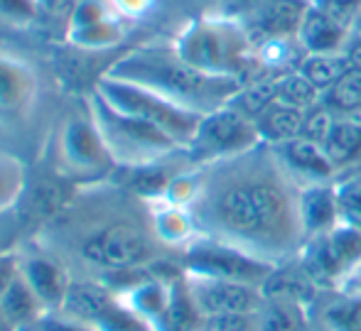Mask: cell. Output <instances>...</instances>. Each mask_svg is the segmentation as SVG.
Segmentation results:
<instances>
[{"instance_id": "6da1fadb", "label": "cell", "mask_w": 361, "mask_h": 331, "mask_svg": "<svg viewBox=\"0 0 361 331\" xmlns=\"http://www.w3.org/2000/svg\"><path fill=\"white\" fill-rule=\"evenodd\" d=\"M202 185L190 206L200 236L231 243L266 263L295 261L307 243L300 189L271 145L200 167Z\"/></svg>"}, {"instance_id": "7a4b0ae2", "label": "cell", "mask_w": 361, "mask_h": 331, "mask_svg": "<svg viewBox=\"0 0 361 331\" xmlns=\"http://www.w3.org/2000/svg\"><path fill=\"white\" fill-rule=\"evenodd\" d=\"M106 76L138 84L200 115L224 108L243 86L241 79L214 76L187 64L172 44L152 42L140 44L118 57L106 69Z\"/></svg>"}, {"instance_id": "3957f363", "label": "cell", "mask_w": 361, "mask_h": 331, "mask_svg": "<svg viewBox=\"0 0 361 331\" xmlns=\"http://www.w3.org/2000/svg\"><path fill=\"white\" fill-rule=\"evenodd\" d=\"M170 44L187 64L200 71L246 81L253 44L238 20L226 15H202L190 20Z\"/></svg>"}, {"instance_id": "277c9868", "label": "cell", "mask_w": 361, "mask_h": 331, "mask_svg": "<svg viewBox=\"0 0 361 331\" xmlns=\"http://www.w3.org/2000/svg\"><path fill=\"white\" fill-rule=\"evenodd\" d=\"M86 113L91 115L94 125L104 137L114 165L128 167V170H143V167L162 165L175 155H182V145L170 137L165 130L121 113L109 106L99 94H91L86 101Z\"/></svg>"}, {"instance_id": "5b68a950", "label": "cell", "mask_w": 361, "mask_h": 331, "mask_svg": "<svg viewBox=\"0 0 361 331\" xmlns=\"http://www.w3.org/2000/svg\"><path fill=\"white\" fill-rule=\"evenodd\" d=\"M94 91L109 106L121 111V113H128L133 118H140L145 123L155 125V128L165 130L167 135L180 142L182 150L190 145L197 128H200V113H192V111L152 94V91L143 89V86L130 84V81H121L104 74L96 81Z\"/></svg>"}, {"instance_id": "8992f818", "label": "cell", "mask_w": 361, "mask_h": 331, "mask_svg": "<svg viewBox=\"0 0 361 331\" xmlns=\"http://www.w3.org/2000/svg\"><path fill=\"white\" fill-rule=\"evenodd\" d=\"M261 132L256 120L248 118L231 104L202 115L192 142L185 147L182 155L190 160L192 167L214 165V162L228 160V157L243 155L261 145Z\"/></svg>"}, {"instance_id": "52a82bcc", "label": "cell", "mask_w": 361, "mask_h": 331, "mask_svg": "<svg viewBox=\"0 0 361 331\" xmlns=\"http://www.w3.org/2000/svg\"><path fill=\"white\" fill-rule=\"evenodd\" d=\"M298 261L322 292L339 289L361 265V228L339 221L332 231L307 238Z\"/></svg>"}, {"instance_id": "ba28073f", "label": "cell", "mask_w": 361, "mask_h": 331, "mask_svg": "<svg viewBox=\"0 0 361 331\" xmlns=\"http://www.w3.org/2000/svg\"><path fill=\"white\" fill-rule=\"evenodd\" d=\"M180 268L185 275L231 280V282L263 287V282L268 280V275L273 273L276 265L261 261V258L251 256L248 251L231 246V243L216 241V238L209 236H197L182 251Z\"/></svg>"}, {"instance_id": "9c48e42d", "label": "cell", "mask_w": 361, "mask_h": 331, "mask_svg": "<svg viewBox=\"0 0 361 331\" xmlns=\"http://www.w3.org/2000/svg\"><path fill=\"white\" fill-rule=\"evenodd\" d=\"M155 236H147L145 231L128 223H114L101 231L91 233L81 243V258L89 265L111 273H133L143 270L157 261Z\"/></svg>"}, {"instance_id": "30bf717a", "label": "cell", "mask_w": 361, "mask_h": 331, "mask_svg": "<svg viewBox=\"0 0 361 331\" xmlns=\"http://www.w3.org/2000/svg\"><path fill=\"white\" fill-rule=\"evenodd\" d=\"M37 74L25 59L0 49V128L20 130L37 108Z\"/></svg>"}, {"instance_id": "8fae6325", "label": "cell", "mask_w": 361, "mask_h": 331, "mask_svg": "<svg viewBox=\"0 0 361 331\" xmlns=\"http://www.w3.org/2000/svg\"><path fill=\"white\" fill-rule=\"evenodd\" d=\"M185 282L204 319L224 317V314H258L266 302L261 287H253V285L200 277V275H185Z\"/></svg>"}, {"instance_id": "7c38bea8", "label": "cell", "mask_w": 361, "mask_h": 331, "mask_svg": "<svg viewBox=\"0 0 361 331\" xmlns=\"http://www.w3.org/2000/svg\"><path fill=\"white\" fill-rule=\"evenodd\" d=\"M59 157L64 167L74 175L94 177L109 172L114 165L99 128L94 125L91 115H74L62 125L59 132Z\"/></svg>"}, {"instance_id": "4fadbf2b", "label": "cell", "mask_w": 361, "mask_h": 331, "mask_svg": "<svg viewBox=\"0 0 361 331\" xmlns=\"http://www.w3.org/2000/svg\"><path fill=\"white\" fill-rule=\"evenodd\" d=\"M312 0H266L258 10L241 18V27L246 30L253 47H263L276 39H298L300 25Z\"/></svg>"}, {"instance_id": "5bb4252c", "label": "cell", "mask_w": 361, "mask_h": 331, "mask_svg": "<svg viewBox=\"0 0 361 331\" xmlns=\"http://www.w3.org/2000/svg\"><path fill=\"white\" fill-rule=\"evenodd\" d=\"M20 277L35 292L44 312L64 309L72 277L57 258L47 253H20Z\"/></svg>"}, {"instance_id": "9a60e30c", "label": "cell", "mask_w": 361, "mask_h": 331, "mask_svg": "<svg viewBox=\"0 0 361 331\" xmlns=\"http://www.w3.org/2000/svg\"><path fill=\"white\" fill-rule=\"evenodd\" d=\"M177 275H182V273H177ZM175 277L147 275V277L135 280V282L126 285V287L116 289V292H118L121 302H123L130 312L138 314L145 324H150L152 331H162L167 312H170Z\"/></svg>"}, {"instance_id": "2e32d148", "label": "cell", "mask_w": 361, "mask_h": 331, "mask_svg": "<svg viewBox=\"0 0 361 331\" xmlns=\"http://www.w3.org/2000/svg\"><path fill=\"white\" fill-rule=\"evenodd\" d=\"M273 150H276V155L281 157L286 170L295 177V182L300 187L319 185V182H334V177L339 175L322 142L307 140V137H295L290 142L276 145Z\"/></svg>"}, {"instance_id": "e0dca14e", "label": "cell", "mask_w": 361, "mask_h": 331, "mask_svg": "<svg viewBox=\"0 0 361 331\" xmlns=\"http://www.w3.org/2000/svg\"><path fill=\"white\" fill-rule=\"evenodd\" d=\"M300 218H302V228L307 238L332 231L342 221V216H339L337 182L305 185L300 189Z\"/></svg>"}, {"instance_id": "ac0fdd59", "label": "cell", "mask_w": 361, "mask_h": 331, "mask_svg": "<svg viewBox=\"0 0 361 331\" xmlns=\"http://www.w3.org/2000/svg\"><path fill=\"white\" fill-rule=\"evenodd\" d=\"M352 30L342 27L337 20L324 15L319 8L310 5L305 13V20L300 25L298 32V47L305 54H334V52H347V42Z\"/></svg>"}, {"instance_id": "d6986e66", "label": "cell", "mask_w": 361, "mask_h": 331, "mask_svg": "<svg viewBox=\"0 0 361 331\" xmlns=\"http://www.w3.org/2000/svg\"><path fill=\"white\" fill-rule=\"evenodd\" d=\"M150 231L162 246L180 248V251H185L200 236L190 208L167 201H150Z\"/></svg>"}, {"instance_id": "ffe728a7", "label": "cell", "mask_w": 361, "mask_h": 331, "mask_svg": "<svg viewBox=\"0 0 361 331\" xmlns=\"http://www.w3.org/2000/svg\"><path fill=\"white\" fill-rule=\"evenodd\" d=\"M307 111L288 106L283 101H273L266 111L256 118V128L266 145H283L295 137H302Z\"/></svg>"}, {"instance_id": "44dd1931", "label": "cell", "mask_w": 361, "mask_h": 331, "mask_svg": "<svg viewBox=\"0 0 361 331\" xmlns=\"http://www.w3.org/2000/svg\"><path fill=\"white\" fill-rule=\"evenodd\" d=\"M322 331H361V292L332 289L319 294Z\"/></svg>"}, {"instance_id": "7402d4cb", "label": "cell", "mask_w": 361, "mask_h": 331, "mask_svg": "<svg viewBox=\"0 0 361 331\" xmlns=\"http://www.w3.org/2000/svg\"><path fill=\"white\" fill-rule=\"evenodd\" d=\"M324 150L337 172L361 160V118L359 115H334L324 137Z\"/></svg>"}, {"instance_id": "603a6c76", "label": "cell", "mask_w": 361, "mask_h": 331, "mask_svg": "<svg viewBox=\"0 0 361 331\" xmlns=\"http://www.w3.org/2000/svg\"><path fill=\"white\" fill-rule=\"evenodd\" d=\"M310 307L286 299H266L258 312V331H310Z\"/></svg>"}, {"instance_id": "cb8c5ba5", "label": "cell", "mask_w": 361, "mask_h": 331, "mask_svg": "<svg viewBox=\"0 0 361 331\" xmlns=\"http://www.w3.org/2000/svg\"><path fill=\"white\" fill-rule=\"evenodd\" d=\"M352 69L349 52H334V54H305L302 62L298 64V71L305 74L314 84L319 94H327L347 71Z\"/></svg>"}, {"instance_id": "d4e9b609", "label": "cell", "mask_w": 361, "mask_h": 331, "mask_svg": "<svg viewBox=\"0 0 361 331\" xmlns=\"http://www.w3.org/2000/svg\"><path fill=\"white\" fill-rule=\"evenodd\" d=\"M0 312H3V317L8 319L10 329L20 331V329L27 327L30 322H35L44 309H42V304H39V299L35 297L32 289L25 285V280L18 277L13 282V287H10L8 292L3 294V299H0Z\"/></svg>"}, {"instance_id": "484cf974", "label": "cell", "mask_w": 361, "mask_h": 331, "mask_svg": "<svg viewBox=\"0 0 361 331\" xmlns=\"http://www.w3.org/2000/svg\"><path fill=\"white\" fill-rule=\"evenodd\" d=\"M123 20L126 18L116 15V18H109V20H101V23H96V25H89V27L67 30V42L72 44V47L89 49V52H99V49L116 47V44L126 37Z\"/></svg>"}, {"instance_id": "4316f807", "label": "cell", "mask_w": 361, "mask_h": 331, "mask_svg": "<svg viewBox=\"0 0 361 331\" xmlns=\"http://www.w3.org/2000/svg\"><path fill=\"white\" fill-rule=\"evenodd\" d=\"M322 106L332 115H359L361 118V69H352L322 96Z\"/></svg>"}, {"instance_id": "83f0119b", "label": "cell", "mask_w": 361, "mask_h": 331, "mask_svg": "<svg viewBox=\"0 0 361 331\" xmlns=\"http://www.w3.org/2000/svg\"><path fill=\"white\" fill-rule=\"evenodd\" d=\"M89 324L96 331H152L150 324H145L138 314H133L123 302H121L116 289H114V294L104 302V307L94 314V319H91Z\"/></svg>"}, {"instance_id": "f1b7e54d", "label": "cell", "mask_w": 361, "mask_h": 331, "mask_svg": "<svg viewBox=\"0 0 361 331\" xmlns=\"http://www.w3.org/2000/svg\"><path fill=\"white\" fill-rule=\"evenodd\" d=\"M278 101L295 106V108L312 111L314 106L322 104V94L314 89V84L307 76L300 74L298 69H293V71H283L278 76Z\"/></svg>"}, {"instance_id": "f546056e", "label": "cell", "mask_w": 361, "mask_h": 331, "mask_svg": "<svg viewBox=\"0 0 361 331\" xmlns=\"http://www.w3.org/2000/svg\"><path fill=\"white\" fill-rule=\"evenodd\" d=\"M27 185V172L20 157L0 150V213L10 211L20 201Z\"/></svg>"}, {"instance_id": "4dcf8cb0", "label": "cell", "mask_w": 361, "mask_h": 331, "mask_svg": "<svg viewBox=\"0 0 361 331\" xmlns=\"http://www.w3.org/2000/svg\"><path fill=\"white\" fill-rule=\"evenodd\" d=\"M118 10L114 8L111 0H76L72 15H69L67 30H81L89 27V25H96L101 20L116 18Z\"/></svg>"}, {"instance_id": "1f68e13d", "label": "cell", "mask_w": 361, "mask_h": 331, "mask_svg": "<svg viewBox=\"0 0 361 331\" xmlns=\"http://www.w3.org/2000/svg\"><path fill=\"white\" fill-rule=\"evenodd\" d=\"M20 331H96V329L91 324L72 317V314H67L64 309H57V312H42L35 322H30L27 327Z\"/></svg>"}, {"instance_id": "d6a6232c", "label": "cell", "mask_w": 361, "mask_h": 331, "mask_svg": "<svg viewBox=\"0 0 361 331\" xmlns=\"http://www.w3.org/2000/svg\"><path fill=\"white\" fill-rule=\"evenodd\" d=\"M337 196H339V216H342V221L361 228V182L359 180L337 182Z\"/></svg>"}, {"instance_id": "836d02e7", "label": "cell", "mask_w": 361, "mask_h": 331, "mask_svg": "<svg viewBox=\"0 0 361 331\" xmlns=\"http://www.w3.org/2000/svg\"><path fill=\"white\" fill-rule=\"evenodd\" d=\"M39 13V0H0V23L10 27H27Z\"/></svg>"}, {"instance_id": "e575fe53", "label": "cell", "mask_w": 361, "mask_h": 331, "mask_svg": "<svg viewBox=\"0 0 361 331\" xmlns=\"http://www.w3.org/2000/svg\"><path fill=\"white\" fill-rule=\"evenodd\" d=\"M312 5L347 30L357 27L361 18V0H312Z\"/></svg>"}, {"instance_id": "d590c367", "label": "cell", "mask_w": 361, "mask_h": 331, "mask_svg": "<svg viewBox=\"0 0 361 331\" xmlns=\"http://www.w3.org/2000/svg\"><path fill=\"white\" fill-rule=\"evenodd\" d=\"M20 277V253L18 251H0V299L13 287Z\"/></svg>"}, {"instance_id": "8d00e7d4", "label": "cell", "mask_w": 361, "mask_h": 331, "mask_svg": "<svg viewBox=\"0 0 361 331\" xmlns=\"http://www.w3.org/2000/svg\"><path fill=\"white\" fill-rule=\"evenodd\" d=\"M114 8L118 10L121 18L126 20H135V18H143L147 10L155 5V0H111Z\"/></svg>"}, {"instance_id": "74e56055", "label": "cell", "mask_w": 361, "mask_h": 331, "mask_svg": "<svg viewBox=\"0 0 361 331\" xmlns=\"http://www.w3.org/2000/svg\"><path fill=\"white\" fill-rule=\"evenodd\" d=\"M266 0H226L224 5V13L226 18H233V20H241L246 15H251L253 10H258Z\"/></svg>"}, {"instance_id": "f35d334b", "label": "cell", "mask_w": 361, "mask_h": 331, "mask_svg": "<svg viewBox=\"0 0 361 331\" xmlns=\"http://www.w3.org/2000/svg\"><path fill=\"white\" fill-rule=\"evenodd\" d=\"M339 289H347V292H361V265L354 270L352 275H349V280Z\"/></svg>"}, {"instance_id": "ab89813d", "label": "cell", "mask_w": 361, "mask_h": 331, "mask_svg": "<svg viewBox=\"0 0 361 331\" xmlns=\"http://www.w3.org/2000/svg\"><path fill=\"white\" fill-rule=\"evenodd\" d=\"M347 52H349V59H352V64L361 69V39H357V42H354L352 47L347 49Z\"/></svg>"}, {"instance_id": "60d3db41", "label": "cell", "mask_w": 361, "mask_h": 331, "mask_svg": "<svg viewBox=\"0 0 361 331\" xmlns=\"http://www.w3.org/2000/svg\"><path fill=\"white\" fill-rule=\"evenodd\" d=\"M10 329V324H8V319L3 317V312H0V331H8Z\"/></svg>"}, {"instance_id": "b9f144b4", "label": "cell", "mask_w": 361, "mask_h": 331, "mask_svg": "<svg viewBox=\"0 0 361 331\" xmlns=\"http://www.w3.org/2000/svg\"><path fill=\"white\" fill-rule=\"evenodd\" d=\"M354 30H357V35H359V39H361V18H359V23H357V27H354Z\"/></svg>"}]
</instances>
